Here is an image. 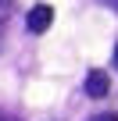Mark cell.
Segmentation results:
<instances>
[{
    "instance_id": "obj_1",
    "label": "cell",
    "mask_w": 118,
    "mask_h": 121,
    "mask_svg": "<svg viewBox=\"0 0 118 121\" xmlns=\"http://www.w3.org/2000/svg\"><path fill=\"white\" fill-rule=\"evenodd\" d=\"M25 22H29V32H47L50 22H54V7H50V4H36Z\"/></svg>"
},
{
    "instance_id": "obj_2",
    "label": "cell",
    "mask_w": 118,
    "mask_h": 121,
    "mask_svg": "<svg viewBox=\"0 0 118 121\" xmlns=\"http://www.w3.org/2000/svg\"><path fill=\"white\" fill-rule=\"evenodd\" d=\"M107 89H111V82H107V75H104V71H90V75H86V93H90L93 100L107 96Z\"/></svg>"
},
{
    "instance_id": "obj_3",
    "label": "cell",
    "mask_w": 118,
    "mask_h": 121,
    "mask_svg": "<svg viewBox=\"0 0 118 121\" xmlns=\"http://www.w3.org/2000/svg\"><path fill=\"white\" fill-rule=\"evenodd\" d=\"M90 121H118V114H97V117H90Z\"/></svg>"
},
{
    "instance_id": "obj_4",
    "label": "cell",
    "mask_w": 118,
    "mask_h": 121,
    "mask_svg": "<svg viewBox=\"0 0 118 121\" xmlns=\"http://www.w3.org/2000/svg\"><path fill=\"white\" fill-rule=\"evenodd\" d=\"M0 121H22V117H14V114H4V110H0Z\"/></svg>"
},
{
    "instance_id": "obj_5",
    "label": "cell",
    "mask_w": 118,
    "mask_h": 121,
    "mask_svg": "<svg viewBox=\"0 0 118 121\" xmlns=\"http://www.w3.org/2000/svg\"><path fill=\"white\" fill-rule=\"evenodd\" d=\"M104 4H107V7H114V11H118V0H104Z\"/></svg>"
},
{
    "instance_id": "obj_6",
    "label": "cell",
    "mask_w": 118,
    "mask_h": 121,
    "mask_svg": "<svg viewBox=\"0 0 118 121\" xmlns=\"http://www.w3.org/2000/svg\"><path fill=\"white\" fill-rule=\"evenodd\" d=\"M114 60H118V46H114Z\"/></svg>"
},
{
    "instance_id": "obj_7",
    "label": "cell",
    "mask_w": 118,
    "mask_h": 121,
    "mask_svg": "<svg viewBox=\"0 0 118 121\" xmlns=\"http://www.w3.org/2000/svg\"><path fill=\"white\" fill-rule=\"evenodd\" d=\"M0 4H7V0H0Z\"/></svg>"
}]
</instances>
